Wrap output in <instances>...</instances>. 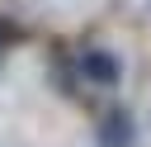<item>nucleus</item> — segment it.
Wrapping results in <instances>:
<instances>
[{"instance_id":"obj_2","label":"nucleus","mask_w":151,"mask_h":147,"mask_svg":"<svg viewBox=\"0 0 151 147\" xmlns=\"http://www.w3.org/2000/svg\"><path fill=\"white\" fill-rule=\"evenodd\" d=\"M132 142H137L132 114H127V109H113V114L99 123V147H132Z\"/></svg>"},{"instance_id":"obj_3","label":"nucleus","mask_w":151,"mask_h":147,"mask_svg":"<svg viewBox=\"0 0 151 147\" xmlns=\"http://www.w3.org/2000/svg\"><path fill=\"white\" fill-rule=\"evenodd\" d=\"M19 38H24V28H19V24H9V19L0 14V52H9Z\"/></svg>"},{"instance_id":"obj_1","label":"nucleus","mask_w":151,"mask_h":147,"mask_svg":"<svg viewBox=\"0 0 151 147\" xmlns=\"http://www.w3.org/2000/svg\"><path fill=\"white\" fill-rule=\"evenodd\" d=\"M76 71H80L85 81H94V85L113 90V85L123 81V57H118V52H109V47H85V52L76 57Z\"/></svg>"}]
</instances>
